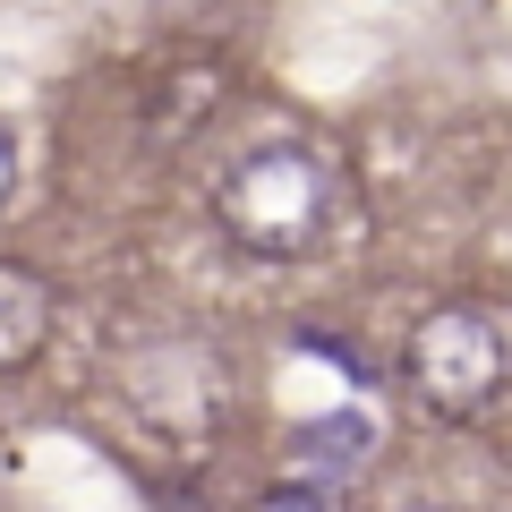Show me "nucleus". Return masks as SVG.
Wrapping results in <instances>:
<instances>
[{
    "mask_svg": "<svg viewBox=\"0 0 512 512\" xmlns=\"http://www.w3.org/2000/svg\"><path fill=\"white\" fill-rule=\"evenodd\" d=\"M214 214H222V231H231L248 256L291 265V256H308L316 239H325L333 171H325L316 146H256V154H239V163L222 171Z\"/></svg>",
    "mask_w": 512,
    "mask_h": 512,
    "instance_id": "f257e3e1",
    "label": "nucleus"
},
{
    "mask_svg": "<svg viewBox=\"0 0 512 512\" xmlns=\"http://www.w3.org/2000/svg\"><path fill=\"white\" fill-rule=\"evenodd\" d=\"M410 384H419V402L444 410V419H470V410L495 402V384H504V342L478 308H436L410 342Z\"/></svg>",
    "mask_w": 512,
    "mask_h": 512,
    "instance_id": "f03ea898",
    "label": "nucleus"
},
{
    "mask_svg": "<svg viewBox=\"0 0 512 512\" xmlns=\"http://www.w3.org/2000/svg\"><path fill=\"white\" fill-rule=\"evenodd\" d=\"M367 453H376V419H367V410H325V419H308L299 444H291V461L308 478H342V470H359Z\"/></svg>",
    "mask_w": 512,
    "mask_h": 512,
    "instance_id": "7ed1b4c3",
    "label": "nucleus"
},
{
    "mask_svg": "<svg viewBox=\"0 0 512 512\" xmlns=\"http://www.w3.org/2000/svg\"><path fill=\"white\" fill-rule=\"evenodd\" d=\"M52 333V291L26 265H0V367H26Z\"/></svg>",
    "mask_w": 512,
    "mask_h": 512,
    "instance_id": "20e7f679",
    "label": "nucleus"
},
{
    "mask_svg": "<svg viewBox=\"0 0 512 512\" xmlns=\"http://www.w3.org/2000/svg\"><path fill=\"white\" fill-rule=\"evenodd\" d=\"M256 512H350V504H342V495L325 487V478H308V487L291 478V487H274V495H265Z\"/></svg>",
    "mask_w": 512,
    "mask_h": 512,
    "instance_id": "39448f33",
    "label": "nucleus"
},
{
    "mask_svg": "<svg viewBox=\"0 0 512 512\" xmlns=\"http://www.w3.org/2000/svg\"><path fill=\"white\" fill-rule=\"evenodd\" d=\"M9 188H18V154H9V137H0V205H9Z\"/></svg>",
    "mask_w": 512,
    "mask_h": 512,
    "instance_id": "423d86ee",
    "label": "nucleus"
},
{
    "mask_svg": "<svg viewBox=\"0 0 512 512\" xmlns=\"http://www.w3.org/2000/svg\"><path fill=\"white\" fill-rule=\"evenodd\" d=\"M410 512H461V504H410Z\"/></svg>",
    "mask_w": 512,
    "mask_h": 512,
    "instance_id": "0eeeda50",
    "label": "nucleus"
}]
</instances>
